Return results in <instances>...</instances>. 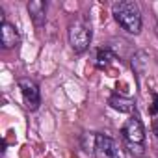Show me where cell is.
<instances>
[{"label": "cell", "mask_w": 158, "mask_h": 158, "mask_svg": "<svg viewBox=\"0 0 158 158\" xmlns=\"http://www.w3.org/2000/svg\"><path fill=\"white\" fill-rule=\"evenodd\" d=\"M91 43V30L82 24V23H74L69 26V45L76 54H82L89 48Z\"/></svg>", "instance_id": "3"}, {"label": "cell", "mask_w": 158, "mask_h": 158, "mask_svg": "<svg viewBox=\"0 0 158 158\" xmlns=\"http://www.w3.org/2000/svg\"><path fill=\"white\" fill-rule=\"evenodd\" d=\"M19 84V89L23 93V99H24V104L28 110H37L39 104H41V93H39V86L30 80V78H21L17 82Z\"/></svg>", "instance_id": "4"}, {"label": "cell", "mask_w": 158, "mask_h": 158, "mask_svg": "<svg viewBox=\"0 0 158 158\" xmlns=\"http://www.w3.org/2000/svg\"><path fill=\"white\" fill-rule=\"evenodd\" d=\"M127 145H128L130 152H132L136 158H141V156H145V149H143V145H130V143H127Z\"/></svg>", "instance_id": "11"}, {"label": "cell", "mask_w": 158, "mask_h": 158, "mask_svg": "<svg viewBox=\"0 0 158 158\" xmlns=\"http://www.w3.org/2000/svg\"><path fill=\"white\" fill-rule=\"evenodd\" d=\"M121 134L127 139V143H130V145H143V141H145V128L138 117H130L123 125Z\"/></svg>", "instance_id": "5"}, {"label": "cell", "mask_w": 158, "mask_h": 158, "mask_svg": "<svg viewBox=\"0 0 158 158\" xmlns=\"http://www.w3.org/2000/svg\"><path fill=\"white\" fill-rule=\"evenodd\" d=\"M91 152L95 154V158H125V151L119 141L104 134H95Z\"/></svg>", "instance_id": "2"}, {"label": "cell", "mask_w": 158, "mask_h": 158, "mask_svg": "<svg viewBox=\"0 0 158 158\" xmlns=\"http://www.w3.org/2000/svg\"><path fill=\"white\" fill-rule=\"evenodd\" d=\"M28 13L37 28H41L47 23V2L43 0H32L28 2Z\"/></svg>", "instance_id": "7"}, {"label": "cell", "mask_w": 158, "mask_h": 158, "mask_svg": "<svg viewBox=\"0 0 158 158\" xmlns=\"http://www.w3.org/2000/svg\"><path fill=\"white\" fill-rule=\"evenodd\" d=\"M149 65V54L145 50H138L134 56H132V69L138 73V74H143L145 69Z\"/></svg>", "instance_id": "9"}, {"label": "cell", "mask_w": 158, "mask_h": 158, "mask_svg": "<svg viewBox=\"0 0 158 158\" xmlns=\"http://www.w3.org/2000/svg\"><path fill=\"white\" fill-rule=\"evenodd\" d=\"M21 41V35H19V30L15 28V24L8 23V21H2L0 24V45L2 48L10 50V48H15Z\"/></svg>", "instance_id": "6"}, {"label": "cell", "mask_w": 158, "mask_h": 158, "mask_svg": "<svg viewBox=\"0 0 158 158\" xmlns=\"http://www.w3.org/2000/svg\"><path fill=\"white\" fill-rule=\"evenodd\" d=\"M114 60H115V56H114V52H112L110 48H101V50L97 52L95 65H97V69H106Z\"/></svg>", "instance_id": "10"}, {"label": "cell", "mask_w": 158, "mask_h": 158, "mask_svg": "<svg viewBox=\"0 0 158 158\" xmlns=\"http://www.w3.org/2000/svg\"><path fill=\"white\" fill-rule=\"evenodd\" d=\"M149 112H151L152 115H156V114H158V95H154V97H152V104H151Z\"/></svg>", "instance_id": "12"}, {"label": "cell", "mask_w": 158, "mask_h": 158, "mask_svg": "<svg viewBox=\"0 0 158 158\" xmlns=\"http://www.w3.org/2000/svg\"><path fill=\"white\" fill-rule=\"evenodd\" d=\"M156 35H158V24H156Z\"/></svg>", "instance_id": "13"}, {"label": "cell", "mask_w": 158, "mask_h": 158, "mask_svg": "<svg viewBox=\"0 0 158 158\" xmlns=\"http://www.w3.org/2000/svg\"><path fill=\"white\" fill-rule=\"evenodd\" d=\"M112 15L119 26L128 34H139L141 30V11L139 6L132 0H119L112 4Z\"/></svg>", "instance_id": "1"}, {"label": "cell", "mask_w": 158, "mask_h": 158, "mask_svg": "<svg viewBox=\"0 0 158 158\" xmlns=\"http://www.w3.org/2000/svg\"><path fill=\"white\" fill-rule=\"evenodd\" d=\"M108 104L114 110H117L119 114H132L134 112V101L128 97H123V95H112Z\"/></svg>", "instance_id": "8"}]
</instances>
